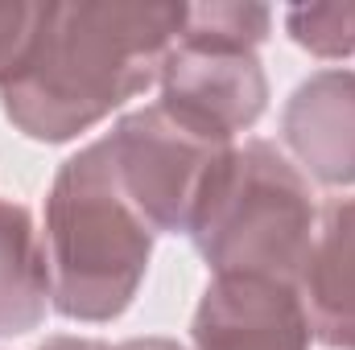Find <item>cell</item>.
Segmentation results:
<instances>
[{
  "label": "cell",
  "instance_id": "cell-2",
  "mask_svg": "<svg viewBox=\"0 0 355 350\" xmlns=\"http://www.w3.org/2000/svg\"><path fill=\"white\" fill-rule=\"evenodd\" d=\"M54 309L75 322L120 317L153 256V227L128 202L107 136L75 153L46 198Z\"/></svg>",
  "mask_w": 355,
  "mask_h": 350
},
{
  "label": "cell",
  "instance_id": "cell-10",
  "mask_svg": "<svg viewBox=\"0 0 355 350\" xmlns=\"http://www.w3.org/2000/svg\"><path fill=\"white\" fill-rule=\"evenodd\" d=\"M289 37L318 58L355 54V4H302L285 17Z\"/></svg>",
  "mask_w": 355,
  "mask_h": 350
},
{
  "label": "cell",
  "instance_id": "cell-4",
  "mask_svg": "<svg viewBox=\"0 0 355 350\" xmlns=\"http://www.w3.org/2000/svg\"><path fill=\"white\" fill-rule=\"evenodd\" d=\"M107 145L128 202L153 227V235L190 231L215 165L232 153V145L202 136L162 103L124 116L116 132H107Z\"/></svg>",
  "mask_w": 355,
  "mask_h": 350
},
{
  "label": "cell",
  "instance_id": "cell-11",
  "mask_svg": "<svg viewBox=\"0 0 355 350\" xmlns=\"http://www.w3.org/2000/svg\"><path fill=\"white\" fill-rule=\"evenodd\" d=\"M37 21V4H21V0H0V79L17 66L29 33Z\"/></svg>",
  "mask_w": 355,
  "mask_h": 350
},
{
  "label": "cell",
  "instance_id": "cell-8",
  "mask_svg": "<svg viewBox=\"0 0 355 350\" xmlns=\"http://www.w3.org/2000/svg\"><path fill=\"white\" fill-rule=\"evenodd\" d=\"M310 334L331 350H355V198L322 210L310 260L297 276Z\"/></svg>",
  "mask_w": 355,
  "mask_h": 350
},
{
  "label": "cell",
  "instance_id": "cell-5",
  "mask_svg": "<svg viewBox=\"0 0 355 350\" xmlns=\"http://www.w3.org/2000/svg\"><path fill=\"white\" fill-rule=\"evenodd\" d=\"M268 79L252 46L182 25V37L162 66V107L211 140L232 145L265 111Z\"/></svg>",
  "mask_w": 355,
  "mask_h": 350
},
{
  "label": "cell",
  "instance_id": "cell-12",
  "mask_svg": "<svg viewBox=\"0 0 355 350\" xmlns=\"http://www.w3.org/2000/svg\"><path fill=\"white\" fill-rule=\"evenodd\" d=\"M37 350H116V347L95 342V338H50L46 347H37Z\"/></svg>",
  "mask_w": 355,
  "mask_h": 350
},
{
  "label": "cell",
  "instance_id": "cell-7",
  "mask_svg": "<svg viewBox=\"0 0 355 350\" xmlns=\"http://www.w3.org/2000/svg\"><path fill=\"white\" fill-rule=\"evenodd\" d=\"M285 145L322 185H355V71H318L289 95Z\"/></svg>",
  "mask_w": 355,
  "mask_h": 350
},
{
  "label": "cell",
  "instance_id": "cell-3",
  "mask_svg": "<svg viewBox=\"0 0 355 350\" xmlns=\"http://www.w3.org/2000/svg\"><path fill=\"white\" fill-rule=\"evenodd\" d=\"M314 198L268 140L232 149L202 190L190 239L215 276H268L297 288L314 248Z\"/></svg>",
  "mask_w": 355,
  "mask_h": 350
},
{
  "label": "cell",
  "instance_id": "cell-9",
  "mask_svg": "<svg viewBox=\"0 0 355 350\" xmlns=\"http://www.w3.org/2000/svg\"><path fill=\"white\" fill-rule=\"evenodd\" d=\"M50 293V260L25 206L0 198V338L42 326Z\"/></svg>",
  "mask_w": 355,
  "mask_h": 350
},
{
  "label": "cell",
  "instance_id": "cell-13",
  "mask_svg": "<svg viewBox=\"0 0 355 350\" xmlns=\"http://www.w3.org/2000/svg\"><path fill=\"white\" fill-rule=\"evenodd\" d=\"M116 350H182L170 338H132V342H120Z\"/></svg>",
  "mask_w": 355,
  "mask_h": 350
},
{
  "label": "cell",
  "instance_id": "cell-1",
  "mask_svg": "<svg viewBox=\"0 0 355 350\" xmlns=\"http://www.w3.org/2000/svg\"><path fill=\"white\" fill-rule=\"evenodd\" d=\"M190 4L71 0L37 4L17 66L0 79V107L29 140H71L162 79Z\"/></svg>",
  "mask_w": 355,
  "mask_h": 350
},
{
  "label": "cell",
  "instance_id": "cell-6",
  "mask_svg": "<svg viewBox=\"0 0 355 350\" xmlns=\"http://www.w3.org/2000/svg\"><path fill=\"white\" fill-rule=\"evenodd\" d=\"M310 322L293 284L215 276L194 313V350H310Z\"/></svg>",
  "mask_w": 355,
  "mask_h": 350
}]
</instances>
